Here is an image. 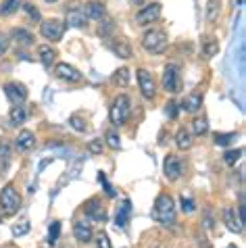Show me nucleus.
I'll return each mask as SVG.
<instances>
[{"label":"nucleus","mask_w":246,"mask_h":248,"mask_svg":"<svg viewBox=\"0 0 246 248\" xmlns=\"http://www.w3.org/2000/svg\"><path fill=\"white\" fill-rule=\"evenodd\" d=\"M153 219L159 221L161 225H173L175 221V204H173V198L169 194H159L154 201L153 206Z\"/></svg>","instance_id":"1"},{"label":"nucleus","mask_w":246,"mask_h":248,"mask_svg":"<svg viewBox=\"0 0 246 248\" xmlns=\"http://www.w3.org/2000/svg\"><path fill=\"white\" fill-rule=\"evenodd\" d=\"M19 206H21V196H19V192L15 190V186H4L2 190H0V209H2V215L11 217L15 215L19 211Z\"/></svg>","instance_id":"2"},{"label":"nucleus","mask_w":246,"mask_h":248,"mask_svg":"<svg viewBox=\"0 0 246 248\" xmlns=\"http://www.w3.org/2000/svg\"><path fill=\"white\" fill-rule=\"evenodd\" d=\"M167 44H169L167 33L161 30H150L144 33V38H142V46H144V50L150 54H161L167 48Z\"/></svg>","instance_id":"3"},{"label":"nucleus","mask_w":246,"mask_h":248,"mask_svg":"<svg viewBox=\"0 0 246 248\" xmlns=\"http://www.w3.org/2000/svg\"><path fill=\"white\" fill-rule=\"evenodd\" d=\"M129 113H132V105H129V98L125 94H121L115 98L113 107H111V121L113 125H123L129 119Z\"/></svg>","instance_id":"4"},{"label":"nucleus","mask_w":246,"mask_h":248,"mask_svg":"<svg viewBox=\"0 0 246 248\" xmlns=\"http://www.w3.org/2000/svg\"><path fill=\"white\" fill-rule=\"evenodd\" d=\"M163 88H165V92H169V94H177L182 90V79H180L177 67H173V65L165 67V71H163Z\"/></svg>","instance_id":"5"},{"label":"nucleus","mask_w":246,"mask_h":248,"mask_svg":"<svg viewBox=\"0 0 246 248\" xmlns=\"http://www.w3.org/2000/svg\"><path fill=\"white\" fill-rule=\"evenodd\" d=\"M40 31H42V36L46 40L57 42V40H61L63 33H65V23L59 21V19H48V21H44L42 25H40Z\"/></svg>","instance_id":"6"},{"label":"nucleus","mask_w":246,"mask_h":248,"mask_svg":"<svg viewBox=\"0 0 246 248\" xmlns=\"http://www.w3.org/2000/svg\"><path fill=\"white\" fill-rule=\"evenodd\" d=\"M163 171H165V175H167V180H180L182 173H184V163H182V158L177 156V155H167L165 156V163H163Z\"/></svg>","instance_id":"7"},{"label":"nucleus","mask_w":246,"mask_h":248,"mask_svg":"<svg viewBox=\"0 0 246 248\" xmlns=\"http://www.w3.org/2000/svg\"><path fill=\"white\" fill-rule=\"evenodd\" d=\"M159 17H161V4L153 2V4H148V6H144V9L138 11V15H136V23L138 25H150Z\"/></svg>","instance_id":"8"},{"label":"nucleus","mask_w":246,"mask_h":248,"mask_svg":"<svg viewBox=\"0 0 246 248\" xmlns=\"http://www.w3.org/2000/svg\"><path fill=\"white\" fill-rule=\"evenodd\" d=\"M138 84H140V92H142L144 98H154L156 84H154V78L150 75V71H146V69H140V71H138Z\"/></svg>","instance_id":"9"},{"label":"nucleus","mask_w":246,"mask_h":248,"mask_svg":"<svg viewBox=\"0 0 246 248\" xmlns=\"http://www.w3.org/2000/svg\"><path fill=\"white\" fill-rule=\"evenodd\" d=\"M86 13L81 6H67V15H65V27H84L86 25Z\"/></svg>","instance_id":"10"},{"label":"nucleus","mask_w":246,"mask_h":248,"mask_svg":"<svg viewBox=\"0 0 246 248\" xmlns=\"http://www.w3.org/2000/svg\"><path fill=\"white\" fill-rule=\"evenodd\" d=\"M4 94H6V98H9L13 105H21V102L27 98L25 86L15 84V81H11V84H6V86H4Z\"/></svg>","instance_id":"11"},{"label":"nucleus","mask_w":246,"mask_h":248,"mask_svg":"<svg viewBox=\"0 0 246 248\" xmlns=\"http://www.w3.org/2000/svg\"><path fill=\"white\" fill-rule=\"evenodd\" d=\"M57 75L61 79H65V81H71V84H77V81H81V73L77 71L75 67H71V65H67V63H59L57 65Z\"/></svg>","instance_id":"12"},{"label":"nucleus","mask_w":246,"mask_h":248,"mask_svg":"<svg viewBox=\"0 0 246 248\" xmlns=\"http://www.w3.org/2000/svg\"><path fill=\"white\" fill-rule=\"evenodd\" d=\"M84 209H86V215L90 219H94V221H105L107 219V213H105V209H102L98 198H90V201L86 202Z\"/></svg>","instance_id":"13"},{"label":"nucleus","mask_w":246,"mask_h":248,"mask_svg":"<svg viewBox=\"0 0 246 248\" xmlns=\"http://www.w3.org/2000/svg\"><path fill=\"white\" fill-rule=\"evenodd\" d=\"M33 144H36V136H33L30 129H23V132H19L17 140H15V148L19 150V153H27V150H31Z\"/></svg>","instance_id":"14"},{"label":"nucleus","mask_w":246,"mask_h":248,"mask_svg":"<svg viewBox=\"0 0 246 248\" xmlns=\"http://www.w3.org/2000/svg\"><path fill=\"white\" fill-rule=\"evenodd\" d=\"M223 221H225V225H228L230 232H236V233L242 232L244 221L240 219V215H236L234 209H223Z\"/></svg>","instance_id":"15"},{"label":"nucleus","mask_w":246,"mask_h":248,"mask_svg":"<svg viewBox=\"0 0 246 248\" xmlns=\"http://www.w3.org/2000/svg\"><path fill=\"white\" fill-rule=\"evenodd\" d=\"M129 217H132V202L123 201L121 209L117 211V217H115V223H117L119 230H125L127 223H129Z\"/></svg>","instance_id":"16"},{"label":"nucleus","mask_w":246,"mask_h":248,"mask_svg":"<svg viewBox=\"0 0 246 248\" xmlns=\"http://www.w3.org/2000/svg\"><path fill=\"white\" fill-rule=\"evenodd\" d=\"M73 233L75 238H77V242H90L92 240V225L86 223V221H77L73 225Z\"/></svg>","instance_id":"17"},{"label":"nucleus","mask_w":246,"mask_h":248,"mask_svg":"<svg viewBox=\"0 0 246 248\" xmlns=\"http://www.w3.org/2000/svg\"><path fill=\"white\" fill-rule=\"evenodd\" d=\"M108 46H111V50L117 54L119 59H129L132 57V46H129V42H125V40H111Z\"/></svg>","instance_id":"18"},{"label":"nucleus","mask_w":246,"mask_h":248,"mask_svg":"<svg viewBox=\"0 0 246 248\" xmlns=\"http://www.w3.org/2000/svg\"><path fill=\"white\" fill-rule=\"evenodd\" d=\"M200 107H202V96L200 94H188L182 102V108L186 113H196V111H200Z\"/></svg>","instance_id":"19"},{"label":"nucleus","mask_w":246,"mask_h":248,"mask_svg":"<svg viewBox=\"0 0 246 248\" xmlns=\"http://www.w3.org/2000/svg\"><path fill=\"white\" fill-rule=\"evenodd\" d=\"M84 13L88 19H102L105 17V4L98 2V0H92L84 6Z\"/></svg>","instance_id":"20"},{"label":"nucleus","mask_w":246,"mask_h":248,"mask_svg":"<svg viewBox=\"0 0 246 248\" xmlns=\"http://www.w3.org/2000/svg\"><path fill=\"white\" fill-rule=\"evenodd\" d=\"M11 165V146L9 142H0V173H4Z\"/></svg>","instance_id":"21"},{"label":"nucleus","mask_w":246,"mask_h":248,"mask_svg":"<svg viewBox=\"0 0 246 248\" xmlns=\"http://www.w3.org/2000/svg\"><path fill=\"white\" fill-rule=\"evenodd\" d=\"M9 119H11V125L19 127V125H21V123L27 119V111H25L21 105H15V107L11 108V117H9Z\"/></svg>","instance_id":"22"},{"label":"nucleus","mask_w":246,"mask_h":248,"mask_svg":"<svg viewBox=\"0 0 246 248\" xmlns=\"http://www.w3.org/2000/svg\"><path fill=\"white\" fill-rule=\"evenodd\" d=\"M19 6H21V0H2V4H0V15L11 17L13 13L19 11Z\"/></svg>","instance_id":"23"},{"label":"nucleus","mask_w":246,"mask_h":248,"mask_svg":"<svg viewBox=\"0 0 246 248\" xmlns=\"http://www.w3.org/2000/svg\"><path fill=\"white\" fill-rule=\"evenodd\" d=\"M13 38H15V42L17 44H21V46H31L33 44V36L27 30H13Z\"/></svg>","instance_id":"24"},{"label":"nucleus","mask_w":246,"mask_h":248,"mask_svg":"<svg viewBox=\"0 0 246 248\" xmlns=\"http://www.w3.org/2000/svg\"><path fill=\"white\" fill-rule=\"evenodd\" d=\"M38 54H40V61H42L46 67H50L54 57H57V52L52 50V46H46V44H42V46L38 48Z\"/></svg>","instance_id":"25"},{"label":"nucleus","mask_w":246,"mask_h":248,"mask_svg":"<svg viewBox=\"0 0 246 248\" xmlns=\"http://www.w3.org/2000/svg\"><path fill=\"white\" fill-rule=\"evenodd\" d=\"M113 84L121 86V88H125L129 84V69L127 67H121V69H117V71L113 73Z\"/></svg>","instance_id":"26"},{"label":"nucleus","mask_w":246,"mask_h":248,"mask_svg":"<svg viewBox=\"0 0 246 248\" xmlns=\"http://www.w3.org/2000/svg\"><path fill=\"white\" fill-rule=\"evenodd\" d=\"M175 144H177V148L188 150L190 146H192V138H190V132H186V129H180L177 136H175Z\"/></svg>","instance_id":"27"},{"label":"nucleus","mask_w":246,"mask_h":248,"mask_svg":"<svg viewBox=\"0 0 246 248\" xmlns=\"http://www.w3.org/2000/svg\"><path fill=\"white\" fill-rule=\"evenodd\" d=\"M192 132L196 136H204L209 132V121L204 119V117H196V119L192 121Z\"/></svg>","instance_id":"28"},{"label":"nucleus","mask_w":246,"mask_h":248,"mask_svg":"<svg viewBox=\"0 0 246 248\" xmlns=\"http://www.w3.org/2000/svg\"><path fill=\"white\" fill-rule=\"evenodd\" d=\"M217 15H219V0H209V4H207V21L209 23H213Z\"/></svg>","instance_id":"29"},{"label":"nucleus","mask_w":246,"mask_h":248,"mask_svg":"<svg viewBox=\"0 0 246 248\" xmlns=\"http://www.w3.org/2000/svg\"><path fill=\"white\" fill-rule=\"evenodd\" d=\"M98 182H100V186H102V188H105V192H107V196H108V198H115V194H117V192H115V188H113V186H111V184H108V180H107V175H105V173H102V171H100V173H98Z\"/></svg>","instance_id":"30"},{"label":"nucleus","mask_w":246,"mask_h":248,"mask_svg":"<svg viewBox=\"0 0 246 248\" xmlns=\"http://www.w3.org/2000/svg\"><path fill=\"white\" fill-rule=\"evenodd\" d=\"M242 156V150L240 148H236V150H228V153L223 155V161L225 165H236L238 163V158Z\"/></svg>","instance_id":"31"},{"label":"nucleus","mask_w":246,"mask_h":248,"mask_svg":"<svg viewBox=\"0 0 246 248\" xmlns=\"http://www.w3.org/2000/svg\"><path fill=\"white\" fill-rule=\"evenodd\" d=\"M59 233H61V223H59V221H52V223H50V232H48V242H50V246L57 244Z\"/></svg>","instance_id":"32"},{"label":"nucleus","mask_w":246,"mask_h":248,"mask_svg":"<svg viewBox=\"0 0 246 248\" xmlns=\"http://www.w3.org/2000/svg\"><path fill=\"white\" fill-rule=\"evenodd\" d=\"M234 140H236V134H217L215 136L217 146H228V144H231Z\"/></svg>","instance_id":"33"},{"label":"nucleus","mask_w":246,"mask_h":248,"mask_svg":"<svg viewBox=\"0 0 246 248\" xmlns=\"http://www.w3.org/2000/svg\"><path fill=\"white\" fill-rule=\"evenodd\" d=\"M69 125L75 129V132H86V121L81 119L79 115H73V117H69Z\"/></svg>","instance_id":"34"},{"label":"nucleus","mask_w":246,"mask_h":248,"mask_svg":"<svg viewBox=\"0 0 246 248\" xmlns=\"http://www.w3.org/2000/svg\"><path fill=\"white\" fill-rule=\"evenodd\" d=\"M107 144L111 146L113 150H119L121 148V140H119V136L115 134V132H108L107 134Z\"/></svg>","instance_id":"35"},{"label":"nucleus","mask_w":246,"mask_h":248,"mask_svg":"<svg viewBox=\"0 0 246 248\" xmlns=\"http://www.w3.org/2000/svg\"><path fill=\"white\" fill-rule=\"evenodd\" d=\"M217 50H219V42H215V40H209V42L204 44V54H207V57H213Z\"/></svg>","instance_id":"36"},{"label":"nucleus","mask_w":246,"mask_h":248,"mask_svg":"<svg viewBox=\"0 0 246 248\" xmlns=\"http://www.w3.org/2000/svg\"><path fill=\"white\" fill-rule=\"evenodd\" d=\"M196 209V204H194V201L192 198H186V196H182V211L184 213H192Z\"/></svg>","instance_id":"37"},{"label":"nucleus","mask_w":246,"mask_h":248,"mask_svg":"<svg viewBox=\"0 0 246 248\" xmlns=\"http://www.w3.org/2000/svg\"><path fill=\"white\" fill-rule=\"evenodd\" d=\"M113 27H115V23L111 21V19H108V21H105V23H102L100 27H98V33H100V36H108V33H111L113 31Z\"/></svg>","instance_id":"38"},{"label":"nucleus","mask_w":246,"mask_h":248,"mask_svg":"<svg viewBox=\"0 0 246 248\" xmlns=\"http://www.w3.org/2000/svg\"><path fill=\"white\" fill-rule=\"evenodd\" d=\"M102 146H105V144H102V140H92L90 144H88V150H90L92 155H100V153H102Z\"/></svg>","instance_id":"39"},{"label":"nucleus","mask_w":246,"mask_h":248,"mask_svg":"<svg viewBox=\"0 0 246 248\" xmlns=\"http://www.w3.org/2000/svg\"><path fill=\"white\" fill-rule=\"evenodd\" d=\"M96 244H98V248H111V242H108V236L105 232H100L96 236Z\"/></svg>","instance_id":"40"},{"label":"nucleus","mask_w":246,"mask_h":248,"mask_svg":"<svg viewBox=\"0 0 246 248\" xmlns=\"http://www.w3.org/2000/svg\"><path fill=\"white\" fill-rule=\"evenodd\" d=\"M25 11H27V15H30L33 21H40V11L33 4H25Z\"/></svg>","instance_id":"41"},{"label":"nucleus","mask_w":246,"mask_h":248,"mask_svg":"<svg viewBox=\"0 0 246 248\" xmlns=\"http://www.w3.org/2000/svg\"><path fill=\"white\" fill-rule=\"evenodd\" d=\"M27 232H30V225H27V223H21V225H13V233H15V236H25Z\"/></svg>","instance_id":"42"},{"label":"nucleus","mask_w":246,"mask_h":248,"mask_svg":"<svg viewBox=\"0 0 246 248\" xmlns=\"http://www.w3.org/2000/svg\"><path fill=\"white\" fill-rule=\"evenodd\" d=\"M9 50V36L6 33H0V57Z\"/></svg>","instance_id":"43"},{"label":"nucleus","mask_w":246,"mask_h":248,"mask_svg":"<svg viewBox=\"0 0 246 248\" xmlns=\"http://www.w3.org/2000/svg\"><path fill=\"white\" fill-rule=\"evenodd\" d=\"M165 113H167L169 119H175V117H177V105H175V102H169V105L165 107Z\"/></svg>","instance_id":"44"},{"label":"nucleus","mask_w":246,"mask_h":248,"mask_svg":"<svg viewBox=\"0 0 246 248\" xmlns=\"http://www.w3.org/2000/svg\"><path fill=\"white\" fill-rule=\"evenodd\" d=\"M52 161H54V158H44V161L40 163V171H42V169L46 167V165H48V163H52Z\"/></svg>","instance_id":"45"},{"label":"nucleus","mask_w":246,"mask_h":248,"mask_svg":"<svg viewBox=\"0 0 246 248\" xmlns=\"http://www.w3.org/2000/svg\"><path fill=\"white\" fill-rule=\"evenodd\" d=\"M46 2H50V4H52V2H57V0H46Z\"/></svg>","instance_id":"46"},{"label":"nucleus","mask_w":246,"mask_h":248,"mask_svg":"<svg viewBox=\"0 0 246 248\" xmlns=\"http://www.w3.org/2000/svg\"><path fill=\"white\" fill-rule=\"evenodd\" d=\"M134 2H136V4H140V2H142V0H134Z\"/></svg>","instance_id":"47"},{"label":"nucleus","mask_w":246,"mask_h":248,"mask_svg":"<svg viewBox=\"0 0 246 248\" xmlns=\"http://www.w3.org/2000/svg\"><path fill=\"white\" fill-rule=\"evenodd\" d=\"M0 223H2V213H0Z\"/></svg>","instance_id":"48"}]
</instances>
